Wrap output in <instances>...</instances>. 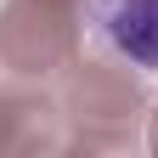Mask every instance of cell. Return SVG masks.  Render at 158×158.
Masks as SVG:
<instances>
[{"label": "cell", "mask_w": 158, "mask_h": 158, "mask_svg": "<svg viewBox=\"0 0 158 158\" xmlns=\"http://www.w3.org/2000/svg\"><path fill=\"white\" fill-rule=\"evenodd\" d=\"M79 17L96 56L130 73H158V0H85Z\"/></svg>", "instance_id": "obj_1"}]
</instances>
